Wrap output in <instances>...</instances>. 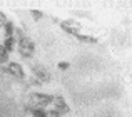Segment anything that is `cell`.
Masks as SVG:
<instances>
[{
    "label": "cell",
    "instance_id": "13",
    "mask_svg": "<svg viewBox=\"0 0 132 117\" xmlns=\"http://www.w3.org/2000/svg\"><path fill=\"white\" fill-rule=\"evenodd\" d=\"M45 117H60V114H59L57 111H54V109H52V111L45 112Z\"/></svg>",
    "mask_w": 132,
    "mask_h": 117
},
{
    "label": "cell",
    "instance_id": "4",
    "mask_svg": "<svg viewBox=\"0 0 132 117\" xmlns=\"http://www.w3.org/2000/svg\"><path fill=\"white\" fill-rule=\"evenodd\" d=\"M7 74L13 75V77L17 79H23V70H22V65L17 64V62H12V64H9V67L5 69Z\"/></svg>",
    "mask_w": 132,
    "mask_h": 117
},
{
    "label": "cell",
    "instance_id": "3",
    "mask_svg": "<svg viewBox=\"0 0 132 117\" xmlns=\"http://www.w3.org/2000/svg\"><path fill=\"white\" fill-rule=\"evenodd\" d=\"M60 27L64 32L70 34V35H79V30L82 29L80 23L75 22V20H64V22H60Z\"/></svg>",
    "mask_w": 132,
    "mask_h": 117
},
{
    "label": "cell",
    "instance_id": "7",
    "mask_svg": "<svg viewBox=\"0 0 132 117\" xmlns=\"http://www.w3.org/2000/svg\"><path fill=\"white\" fill-rule=\"evenodd\" d=\"M15 42H17V40L13 39V37H7V39H5V44H3V47H5L7 52H12V50L15 49Z\"/></svg>",
    "mask_w": 132,
    "mask_h": 117
},
{
    "label": "cell",
    "instance_id": "5",
    "mask_svg": "<svg viewBox=\"0 0 132 117\" xmlns=\"http://www.w3.org/2000/svg\"><path fill=\"white\" fill-rule=\"evenodd\" d=\"M54 105H55V109L54 111H57L59 114H67L70 109H69V105L65 104V101H64V97H60V95H57V97H54Z\"/></svg>",
    "mask_w": 132,
    "mask_h": 117
},
{
    "label": "cell",
    "instance_id": "6",
    "mask_svg": "<svg viewBox=\"0 0 132 117\" xmlns=\"http://www.w3.org/2000/svg\"><path fill=\"white\" fill-rule=\"evenodd\" d=\"M34 72H35L37 80H39L40 84H45V82L50 80V74L47 72V69H44V67H40V65H37V67L34 69Z\"/></svg>",
    "mask_w": 132,
    "mask_h": 117
},
{
    "label": "cell",
    "instance_id": "8",
    "mask_svg": "<svg viewBox=\"0 0 132 117\" xmlns=\"http://www.w3.org/2000/svg\"><path fill=\"white\" fill-rule=\"evenodd\" d=\"M9 60V52L5 50V47L0 45V64H5Z\"/></svg>",
    "mask_w": 132,
    "mask_h": 117
},
{
    "label": "cell",
    "instance_id": "9",
    "mask_svg": "<svg viewBox=\"0 0 132 117\" xmlns=\"http://www.w3.org/2000/svg\"><path fill=\"white\" fill-rule=\"evenodd\" d=\"M75 37H77L80 42H87V44H94V42H97L94 37H89V35H80V34H79V35H75Z\"/></svg>",
    "mask_w": 132,
    "mask_h": 117
},
{
    "label": "cell",
    "instance_id": "15",
    "mask_svg": "<svg viewBox=\"0 0 132 117\" xmlns=\"http://www.w3.org/2000/svg\"><path fill=\"white\" fill-rule=\"evenodd\" d=\"M5 23H7V17L3 12H0V25H5Z\"/></svg>",
    "mask_w": 132,
    "mask_h": 117
},
{
    "label": "cell",
    "instance_id": "14",
    "mask_svg": "<svg viewBox=\"0 0 132 117\" xmlns=\"http://www.w3.org/2000/svg\"><path fill=\"white\" fill-rule=\"evenodd\" d=\"M69 67H70L69 62H60V64H59V69H60V70H67Z\"/></svg>",
    "mask_w": 132,
    "mask_h": 117
},
{
    "label": "cell",
    "instance_id": "10",
    "mask_svg": "<svg viewBox=\"0 0 132 117\" xmlns=\"http://www.w3.org/2000/svg\"><path fill=\"white\" fill-rule=\"evenodd\" d=\"M3 27H5V34H7V37H13V30H15V29H13V23H12V22H7Z\"/></svg>",
    "mask_w": 132,
    "mask_h": 117
},
{
    "label": "cell",
    "instance_id": "1",
    "mask_svg": "<svg viewBox=\"0 0 132 117\" xmlns=\"http://www.w3.org/2000/svg\"><path fill=\"white\" fill-rule=\"evenodd\" d=\"M52 101H54V97L48 94H39V92H35V94L30 95V104H32L34 109H44L48 104H52Z\"/></svg>",
    "mask_w": 132,
    "mask_h": 117
},
{
    "label": "cell",
    "instance_id": "12",
    "mask_svg": "<svg viewBox=\"0 0 132 117\" xmlns=\"http://www.w3.org/2000/svg\"><path fill=\"white\" fill-rule=\"evenodd\" d=\"M32 17H34V20H40L44 17V13L40 10H32Z\"/></svg>",
    "mask_w": 132,
    "mask_h": 117
},
{
    "label": "cell",
    "instance_id": "2",
    "mask_svg": "<svg viewBox=\"0 0 132 117\" xmlns=\"http://www.w3.org/2000/svg\"><path fill=\"white\" fill-rule=\"evenodd\" d=\"M34 49H35V45H34V42L29 39V37L19 40V52H20L22 57H30L34 54Z\"/></svg>",
    "mask_w": 132,
    "mask_h": 117
},
{
    "label": "cell",
    "instance_id": "11",
    "mask_svg": "<svg viewBox=\"0 0 132 117\" xmlns=\"http://www.w3.org/2000/svg\"><path fill=\"white\" fill-rule=\"evenodd\" d=\"M29 111L30 112H32V114H34V117H45V111H44V109H29Z\"/></svg>",
    "mask_w": 132,
    "mask_h": 117
}]
</instances>
